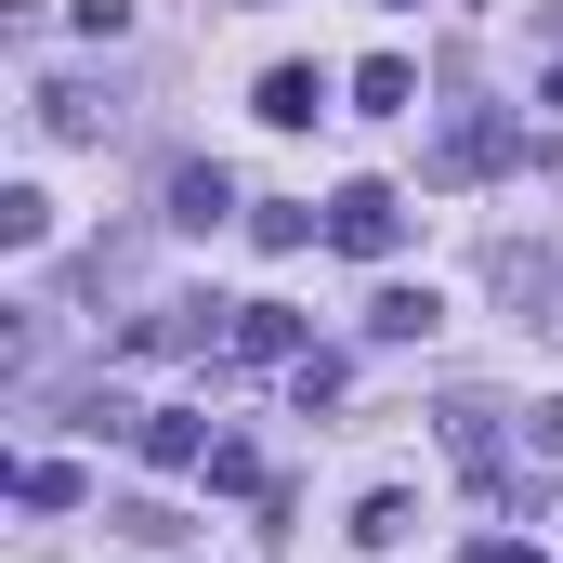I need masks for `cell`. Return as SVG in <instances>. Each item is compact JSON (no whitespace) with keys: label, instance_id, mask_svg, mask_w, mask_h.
<instances>
[{"label":"cell","instance_id":"obj_7","mask_svg":"<svg viewBox=\"0 0 563 563\" xmlns=\"http://www.w3.org/2000/svg\"><path fill=\"white\" fill-rule=\"evenodd\" d=\"M223 210H236V184H223V157H184V170H170V223H197V236H210Z\"/></svg>","mask_w":563,"mask_h":563},{"label":"cell","instance_id":"obj_1","mask_svg":"<svg viewBox=\"0 0 563 563\" xmlns=\"http://www.w3.org/2000/svg\"><path fill=\"white\" fill-rule=\"evenodd\" d=\"M525 157V119H498V106H459L445 144H432V184H485V170H511Z\"/></svg>","mask_w":563,"mask_h":563},{"label":"cell","instance_id":"obj_11","mask_svg":"<svg viewBox=\"0 0 563 563\" xmlns=\"http://www.w3.org/2000/svg\"><path fill=\"white\" fill-rule=\"evenodd\" d=\"M13 498H26V511H79L92 485H79V459H26V472H13Z\"/></svg>","mask_w":563,"mask_h":563},{"label":"cell","instance_id":"obj_6","mask_svg":"<svg viewBox=\"0 0 563 563\" xmlns=\"http://www.w3.org/2000/svg\"><path fill=\"white\" fill-rule=\"evenodd\" d=\"M132 445L157 459V472H210V420H197V407H144Z\"/></svg>","mask_w":563,"mask_h":563},{"label":"cell","instance_id":"obj_9","mask_svg":"<svg viewBox=\"0 0 563 563\" xmlns=\"http://www.w3.org/2000/svg\"><path fill=\"white\" fill-rule=\"evenodd\" d=\"M250 106H263L276 132H301V119L328 106V79H314V66H263V92H250Z\"/></svg>","mask_w":563,"mask_h":563},{"label":"cell","instance_id":"obj_15","mask_svg":"<svg viewBox=\"0 0 563 563\" xmlns=\"http://www.w3.org/2000/svg\"><path fill=\"white\" fill-rule=\"evenodd\" d=\"M459 563H538V551H525V538H472Z\"/></svg>","mask_w":563,"mask_h":563},{"label":"cell","instance_id":"obj_16","mask_svg":"<svg viewBox=\"0 0 563 563\" xmlns=\"http://www.w3.org/2000/svg\"><path fill=\"white\" fill-rule=\"evenodd\" d=\"M394 13H407V0H394Z\"/></svg>","mask_w":563,"mask_h":563},{"label":"cell","instance_id":"obj_8","mask_svg":"<svg viewBox=\"0 0 563 563\" xmlns=\"http://www.w3.org/2000/svg\"><path fill=\"white\" fill-rule=\"evenodd\" d=\"M432 328H445L432 288H380V301H367V341H432Z\"/></svg>","mask_w":563,"mask_h":563},{"label":"cell","instance_id":"obj_10","mask_svg":"<svg viewBox=\"0 0 563 563\" xmlns=\"http://www.w3.org/2000/svg\"><path fill=\"white\" fill-rule=\"evenodd\" d=\"M407 106H420V79H407L394 53H367V66H354V119H407Z\"/></svg>","mask_w":563,"mask_h":563},{"label":"cell","instance_id":"obj_3","mask_svg":"<svg viewBox=\"0 0 563 563\" xmlns=\"http://www.w3.org/2000/svg\"><path fill=\"white\" fill-rule=\"evenodd\" d=\"M40 132L53 144H106L119 132V92L106 79H40Z\"/></svg>","mask_w":563,"mask_h":563},{"label":"cell","instance_id":"obj_14","mask_svg":"<svg viewBox=\"0 0 563 563\" xmlns=\"http://www.w3.org/2000/svg\"><path fill=\"white\" fill-rule=\"evenodd\" d=\"M525 459H538V472H563V394H551V407H525Z\"/></svg>","mask_w":563,"mask_h":563},{"label":"cell","instance_id":"obj_4","mask_svg":"<svg viewBox=\"0 0 563 563\" xmlns=\"http://www.w3.org/2000/svg\"><path fill=\"white\" fill-rule=\"evenodd\" d=\"M223 354H236V367H301L314 328H301L288 301H236V341H223Z\"/></svg>","mask_w":563,"mask_h":563},{"label":"cell","instance_id":"obj_13","mask_svg":"<svg viewBox=\"0 0 563 563\" xmlns=\"http://www.w3.org/2000/svg\"><path fill=\"white\" fill-rule=\"evenodd\" d=\"M250 236H263V250H301V236H314V197H263Z\"/></svg>","mask_w":563,"mask_h":563},{"label":"cell","instance_id":"obj_2","mask_svg":"<svg viewBox=\"0 0 563 563\" xmlns=\"http://www.w3.org/2000/svg\"><path fill=\"white\" fill-rule=\"evenodd\" d=\"M328 250L394 263V250H407V197H394V184H341V197H328Z\"/></svg>","mask_w":563,"mask_h":563},{"label":"cell","instance_id":"obj_12","mask_svg":"<svg viewBox=\"0 0 563 563\" xmlns=\"http://www.w3.org/2000/svg\"><path fill=\"white\" fill-rule=\"evenodd\" d=\"M53 236V197L40 184H0V250H40Z\"/></svg>","mask_w":563,"mask_h":563},{"label":"cell","instance_id":"obj_5","mask_svg":"<svg viewBox=\"0 0 563 563\" xmlns=\"http://www.w3.org/2000/svg\"><path fill=\"white\" fill-rule=\"evenodd\" d=\"M445 459H459L485 498H511V472H498V407H472V394H459V407H445Z\"/></svg>","mask_w":563,"mask_h":563}]
</instances>
